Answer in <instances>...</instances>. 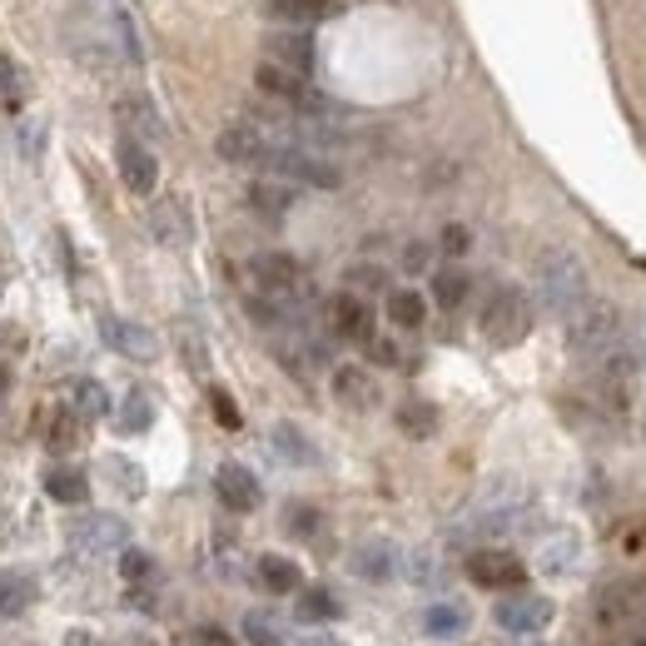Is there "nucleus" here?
Wrapping results in <instances>:
<instances>
[{
	"label": "nucleus",
	"instance_id": "39448f33",
	"mask_svg": "<svg viewBox=\"0 0 646 646\" xmlns=\"http://www.w3.org/2000/svg\"><path fill=\"white\" fill-rule=\"evenodd\" d=\"M592 383H596V398L612 413H626L632 407V383H636V358L622 343L606 348L602 358H592Z\"/></svg>",
	"mask_w": 646,
	"mask_h": 646
},
{
	"label": "nucleus",
	"instance_id": "e433bc0d",
	"mask_svg": "<svg viewBox=\"0 0 646 646\" xmlns=\"http://www.w3.org/2000/svg\"><path fill=\"white\" fill-rule=\"evenodd\" d=\"M119 566H125V576H129V582H149V576H155V562H149L145 552H135V547H125Z\"/></svg>",
	"mask_w": 646,
	"mask_h": 646
},
{
	"label": "nucleus",
	"instance_id": "473e14b6",
	"mask_svg": "<svg viewBox=\"0 0 646 646\" xmlns=\"http://www.w3.org/2000/svg\"><path fill=\"white\" fill-rule=\"evenodd\" d=\"M85 417H75V413H60L55 423H50V447L55 453H70V447H80V437H85Z\"/></svg>",
	"mask_w": 646,
	"mask_h": 646
},
{
	"label": "nucleus",
	"instance_id": "b1692460",
	"mask_svg": "<svg viewBox=\"0 0 646 646\" xmlns=\"http://www.w3.org/2000/svg\"><path fill=\"white\" fill-rule=\"evenodd\" d=\"M298 622H338L343 616V606H338V596L333 592H324V586H298Z\"/></svg>",
	"mask_w": 646,
	"mask_h": 646
},
{
	"label": "nucleus",
	"instance_id": "a878e982",
	"mask_svg": "<svg viewBox=\"0 0 646 646\" xmlns=\"http://www.w3.org/2000/svg\"><path fill=\"white\" fill-rule=\"evenodd\" d=\"M258 582L268 586V592H298L304 586V572H298V562H288V557H258Z\"/></svg>",
	"mask_w": 646,
	"mask_h": 646
},
{
	"label": "nucleus",
	"instance_id": "79ce46f5",
	"mask_svg": "<svg viewBox=\"0 0 646 646\" xmlns=\"http://www.w3.org/2000/svg\"><path fill=\"white\" fill-rule=\"evenodd\" d=\"M368 353H373L378 363H398V358H403V353H398L393 338H368Z\"/></svg>",
	"mask_w": 646,
	"mask_h": 646
},
{
	"label": "nucleus",
	"instance_id": "a19ab883",
	"mask_svg": "<svg viewBox=\"0 0 646 646\" xmlns=\"http://www.w3.org/2000/svg\"><path fill=\"white\" fill-rule=\"evenodd\" d=\"M348 284H358V288H383V268H373V264H358L353 274H348Z\"/></svg>",
	"mask_w": 646,
	"mask_h": 646
},
{
	"label": "nucleus",
	"instance_id": "4c0bfd02",
	"mask_svg": "<svg viewBox=\"0 0 646 646\" xmlns=\"http://www.w3.org/2000/svg\"><path fill=\"white\" fill-rule=\"evenodd\" d=\"M179 343H184L189 368H194V373H204V368H209V353H204V343H199V333H194V328H179Z\"/></svg>",
	"mask_w": 646,
	"mask_h": 646
},
{
	"label": "nucleus",
	"instance_id": "c756f323",
	"mask_svg": "<svg viewBox=\"0 0 646 646\" xmlns=\"http://www.w3.org/2000/svg\"><path fill=\"white\" fill-rule=\"evenodd\" d=\"M149 423H155V398L135 388V393L125 398V407H119V433H145Z\"/></svg>",
	"mask_w": 646,
	"mask_h": 646
},
{
	"label": "nucleus",
	"instance_id": "7c9ffc66",
	"mask_svg": "<svg viewBox=\"0 0 646 646\" xmlns=\"http://www.w3.org/2000/svg\"><path fill=\"white\" fill-rule=\"evenodd\" d=\"M433 298H437V308H463V298H467V274L463 268H437L433 274Z\"/></svg>",
	"mask_w": 646,
	"mask_h": 646
},
{
	"label": "nucleus",
	"instance_id": "4468645a",
	"mask_svg": "<svg viewBox=\"0 0 646 646\" xmlns=\"http://www.w3.org/2000/svg\"><path fill=\"white\" fill-rule=\"evenodd\" d=\"M145 224H149V234H155L165 248H184L189 239H194L189 209L179 204V199H155V204H149V214H145Z\"/></svg>",
	"mask_w": 646,
	"mask_h": 646
},
{
	"label": "nucleus",
	"instance_id": "c85d7f7f",
	"mask_svg": "<svg viewBox=\"0 0 646 646\" xmlns=\"http://www.w3.org/2000/svg\"><path fill=\"white\" fill-rule=\"evenodd\" d=\"M388 318H393L398 328H417L427 318L423 294H413V288H393V294H388Z\"/></svg>",
	"mask_w": 646,
	"mask_h": 646
},
{
	"label": "nucleus",
	"instance_id": "20e7f679",
	"mask_svg": "<svg viewBox=\"0 0 646 646\" xmlns=\"http://www.w3.org/2000/svg\"><path fill=\"white\" fill-rule=\"evenodd\" d=\"M268 174L278 179H294V184H308V189H338L343 184V174H338V165H328L324 155H314V149L304 145H274L264 159Z\"/></svg>",
	"mask_w": 646,
	"mask_h": 646
},
{
	"label": "nucleus",
	"instance_id": "a18cd8bd",
	"mask_svg": "<svg viewBox=\"0 0 646 646\" xmlns=\"http://www.w3.org/2000/svg\"><path fill=\"white\" fill-rule=\"evenodd\" d=\"M298 646H338L333 636H324V632H314V636H298Z\"/></svg>",
	"mask_w": 646,
	"mask_h": 646
},
{
	"label": "nucleus",
	"instance_id": "72a5a7b5",
	"mask_svg": "<svg viewBox=\"0 0 646 646\" xmlns=\"http://www.w3.org/2000/svg\"><path fill=\"white\" fill-rule=\"evenodd\" d=\"M244 636H248V646H284V636H278V626H274V616L268 612H248L244 616Z\"/></svg>",
	"mask_w": 646,
	"mask_h": 646
},
{
	"label": "nucleus",
	"instance_id": "393cba45",
	"mask_svg": "<svg viewBox=\"0 0 646 646\" xmlns=\"http://www.w3.org/2000/svg\"><path fill=\"white\" fill-rule=\"evenodd\" d=\"M70 413L85 417V423L105 417V413H109V393H105V383H95V378H80V383L70 388Z\"/></svg>",
	"mask_w": 646,
	"mask_h": 646
},
{
	"label": "nucleus",
	"instance_id": "f8f14e48",
	"mask_svg": "<svg viewBox=\"0 0 646 646\" xmlns=\"http://www.w3.org/2000/svg\"><path fill=\"white\" fill-rule=\"evenodd\" d=\"M115 125L125 129V139H139V145L165 139V119H159V109L149 105L145 95H119L115 99Z\"/></svg>",
	"mask_w": 646,
	"mask_h": 646
},
{
	"label": "nucleus",
	"instance_id": "f257e3e1",
	"mask_svg": "<svg viewBox=\"0 0 646 646\" xmlns=\"http://www.w3.org/2000/svg\"><path fill=\"white\" fill-rule=\"evenodd\" d=\"M566 343H572L576 358H602L606 348H616L622 343V314H616V304L586 294L566 314Z\"/></svg>",
	"mask_w": 646,
	"mask_h": 646
},
{
	"label": "nucleus",
	"instance_id": "9d476101",
	"mask_svg": "<svg viewBox=\"0 0 646 646\" xmlns=\"http://www.w3.org/2000/svg\"><path fill=\"white\" fill-rule=\"evenodd\" d=\"M70 542H75L80 552H115V547L129 542V527L109 512H85L70 522Z\"/></svg>",
	"mask_w": 646,
	"mask_h": 646
},
{
	"label": "nucleus",
	"instance_id": "9b49d317",
	"mask_svg": "<svg viewBox=\"0 0 646 646\" xmlns=\"http://www.w3.org/2000/svg\"><path fill=\"white\" fill-rule=\"evenodd\" d=\"M99 338H105L115 353L139 358V363H149V358L159 353L155 333H149L145 324H129V318H119V314H99Z\"/></svg>",
	"mask_w": 646,
	"mask_h": 646
},
{
	"label": "nucleus",
	"instance_id": "0eeeda50",
	"mask_svg": "<svg viewBox=\"0 0 646 646\" xmlns=\"http://www.w3.org/2000/svg\"><path fill=\"white\" fill-rule=\"evenodd\" d=\"M467 576L477 586H493V592H507V586H522L527 582V562L517 552H502V547H477L467 557Z\"/></svg>",
	"mask_w": 646,
	"mask_h": 646
},
{
	"label": "nucleus",
	"instance_id": "de8ad7c7",
	"mask_svg": "<svg viewBox=\"0 0 646 646\" xmlns=\"http://www.w3.org/2000/svg\"><path fill=\"white\" fill-rule=\"evenodd\" d=\"M6 383H10V373H6V368H0V393H6Z\"/></svg>",
	"mask_w": 646,
	"mask_h": 646
},
{
	"label": "nucleus",
	"instance_id": "f03ea898",
	"mask_svg": "<svg viewBox=\"0 0 646 646\" xmlns=\"http://www.w3.org/2000/svg\"><path fill=\"white\" fill-rule=\"evenodd\" d=\"M537 294H542V304L552 308V314L566 318L586 298V268H582V258L566 254V248H547V254L537 258Z\"/></svg>",
	"mask_w": 646,
	"mask_h": 646
},
{
	"label": "nucleus",
	"instance_id": "dca6fc26",
	"mask_svg": "<svg viewBox=\"0 0 646 646\" xmlns=\"http://www.w3.org/2000/svg\"><path fill=\"white\" fill-rule=\"evenodd\" d=\"M328 328H333L338 338L368 343V338H373V308H368L358 294H338L333 304H328Z\"/></svg>",
	"mask_w": 646,
	"mask_h": 646
},
{
	"label": "nucleus",
	"instance_id": "c03bdc74",
	"mask_svg": "<svg viewBox=\"0 0 646 646\" xmlns=\"http://www.w3.org/2000/svg\"><path fill=\"white\" fill-rule=\"evenodd\" d=\"M194 646H234V636H224V632H219V626H204Z\"/></svg>",
	"mask_w": 646,
	"mask_h": 646
},
{
	"label": "nucleus",
	"instance_id": "6ab92c4d",
	"mask_svg": "<svg viewBox=\"0 0 646 646\" xmlns=\"http://www.w3.org/2000/svg\"><path fill=\"white\" fill-rule=\"evenodd\" d=\"M353 572L363 576V582H393L398 576V547L393 542H363V547H353Z\"/></svg>",
	"mask_w": 646,
	"mask_h": 646
},
{
	"label": "nucleus",
	"instance_id": "58836bf2",
	"mask_svg": "<svg viewBox=\"0 0 646 646\" xmlns=\"http://www.w3.org/2000/svg\"><path fill=\"white\" fill-rule=\"evenodd\" d=\"M467 244H473V234H467L463 224H447V229H443V254L463 258V254H467Z\"/></svg>",
	"mask_w": 646,
	"mask_h": 646
},
{
	"label": "nucleus",
	"instance_id": "37998d69",
	"mask_svg": "<svg viewBox=\"0 0 646 646\" xmlns=\"http://www.w3.org/2000/svg\"><path fill=\"white\" fill-rule=\"evenodd\" d=\"M403 264H407V274H423V268H427V244H407Z\"/></svg>",
	"mask_w": 646,
	"mask_h": 646
},
{
	"label": "nucleus",
	"instance_id": "5701e85b",
	"mask_svg": "<svg viewBox=\"0 0 646 646\" xmlns=\"http://www.w3.org/2000/svg\"><path fill=\"white\" fill-rule=\"evenodd\" d=\"M45 493L55 497V502H65V507H80L89 497V477L80 473V467H50V473H45Z\"/></svg>",
	"mask_w": 646,
	"mask_h": 646
},
{
	"label": "nucleus",
	"instance_id": "ddd939ff",
	"mask_svg": "<svg viewBox=\"0 0 646 646\" xmlns=\"http://www.w3.org/2000/svg\"><path fill=\"white\" fill-rule=\"evenodd\" d=\"M214 493H219V502L229 507V512H254L258 507V477L248 473L244 463H219V473H214Z\"/></svg>",
	"mask_w": 646,
	"mask_h": 646
},
{
	"label": "nucleus",
	"instance_id": "7ed1b4c3",
	"mask_svg": "<svg viewBox=\"0 0 646 646\" xmlns=\"http://www.w3.org/2000/svg\"><path fill=\"white\" fill-rule=\"evenodd\" d=\"M532 328V304H527L522 288H493L483 304V338L493 348H512L527 338Z\"/></svg>",
	"mask_w": 646,
	"mask_h": 646
},
{
	"label": "nucleus",
	"instance_id": "c9c22d12",
	"mask_svg": "<svg viewBox=\"0 0 646 646\" xmlns=\"http://www.w3.org/2000/svg\"><path fill=\"white\" fill-rule=\"evenodd\" d=\"M0 105L6 109H20V70L0 55Z\"/></svg>",
	"mask_w": 646,
	"mask_h": 646
},
{
	"label": "nucleus",
	"instance_id": "cd10ccee",
	"mask_svg": "<svg viewBox=\"0 0 646 646\" xmlns=\"http://www.w3.org/2000/svg\"><path fill=\"white\" fill-rule=\"evenodd\" d=\"M423 626H427L433 636H463V632H467V612H463L457 602H433V606L423 612Z\"/></svg>",
	"mask_w": 646,
	"mask_h": 646
},
{
	"label": "nucleus",
	"instance_id": "2eb2a0df",
	"mask_svg": "<svg viewBox=\"0 0 646 646\" xmlns=\"http://www.w3.org/2000/svg\"><path fill=\"white\" fill-rule=\"evenodd\" d=\"M115 165H119L125 189H135V194H149V189L159 184V165H155V155H149V145H139V139H119Z\"/></svg>",
	"mask_w": 646,
	"mask_h": 646
},
{
	"label": "nucleus",
	"instance_id": "2f4dec72",
	"mask_svg": "<svg viewBox=\"0 0 646 646\" xmlns=\"http://www.w3.org/2000/svg\"><path fill=\"white\" fill-rule=\"evenodd\" d=\"M398 427H403L407 437H433L437 407L433 403H403V407H398Z\"/></svg>",
	"mask_w": 646,
	"mask_h": 646
},
{
	"label": "nucleus",
	"instance_id": "423d86ee",
	"mask_svg": "<svg viewBox=\"0 0 646 646\" xmlns=\"http://www.w3.org/2000/svg\"><path fill=\"white\" fill-rule=\"evenodd\" d=\"M248 274H254L258 294L274 298V304H298L308 288V278H304L294 254H258L254 264H248Z\"/></svg>",
	"mask_w": 646,
	"mask_h": 646
},
{
	"label": "nucleus",
	"instance_id": "412c9836",
	"mask_svg": "<svg viewBox=\"0 0 646 646\" xmlns=\"http://www.w3.org/2000/svg\"><path fill=\"white\" fill-rule=\"evenodd\" d=\"M248 209L264 219H284L288 209H294V189H288V179H254L248 184Z\"/></svg>",
	"mask_w": 646,
	"mask_h": 646
},
{
	"label": "nucleus",
	"instance_id": "4be33fe9",
	"mask_svg": "<svg viewBox=\"0 0 646 646\" xmlns=\"http://www.w3.org/2000/svg\"><path fill=\"white\" fill-rule=\"evenodd\" d=\"M35 576L30 572H15V566H6L0 572V616H20L35 606Z\"/></svg>",
	"mask_w": 646,
	"mask_h": 646
},
{
	"label": "nucleus",
	"instance_id": "a211bd4d",
	"mask_svg": "<svg viewBox=\"0 0 646 646\" xmlns=\"http://www.w3.org/2000/svg\"><path fill=\"white\" fill-rule=\"evenodd\" d=\"M343 0H268L264 15L278 20V25H318V20L338 15Z\"/></svg>",
	"mask_w": 646,
	"mask_h": 646
},
{
	"label": "nucleus",
	"instance_id": "49530a36",
	"mask_svg": "<svg viewBox=\"0 0 646 646\" xmlns=\"http://www.w3.org/2000/svg\"><path fill=\"white\" fill-rule=\"evenodd\" d=\"M70 646H99V642H89L85 632H75V636H70Z\"/></svg>",
	"mask_w": 646,
	"mask_h": 646
},
{
	"label": "nucleus",
	"instance_id": "1a4fd4ad",
	"mask_svg": "<svg viewBox=\"0 0 646 646\" xmlns=\"http://www.w3.org/2000/svg\"><path fill=\"white\" fill-rule=\"evenodd\" d=\"M284 145V139H268L258 125H229L224 135H219V159H229V165H248V169H264L268 149Z\"/></svg>",
	"mask_w": 646,
	"mask_h": 646
},
{
	"label": "nucleus",
	"instance_id": "f3484780",
	"mask_svg": "<svg viewBox=\"0 0 646 646\" xmlns=\"http://www.w3.org/2000/svg\"><path fill=\"white\" fill-rule=\"evenodd\" d=\"M268 60L294 70V75H308V70H314V35H304V30H278V35H268Z\"/></svg>",
	"mask_w": 646,
	"mask_h": 646
},
{
	"label": "nucleus",
	"instance_id": "6e6552de",
	"mask_svg": "<svg viewBox=\"0 0 646 646\" xmlns=\"http://www.w3.org/2000/svg\"><path fill=\"white\" fill-rule=\"evenodd\" d=\"M552 616H557V606L537 592L497 596V606H493V622L502 632H542V626H552Z\"/></svg>",
	"mask_w": 646,
	"mask_h": 646
},
{
	"label": "nucleus",
	"instance_id": "bb28decb",
	"mask_svg": "<svg viewBox=\"0 0 646 646\" xmlns=\"http://www.w3.org/2000/svg\"><path fill=\"white\" fill-rule=\"evenodd\" d=\"M268 443L278 447V457H284V463H294V467H308L314 463V443H308L304 433H298L294 423H274V433H268Z\"/></svg>",
	"mask_w": 646,
	"mask_h": 646
},
{
	"label": "nucleus",
	"instance_id": "f704fd0d",
	"mask_svg": "<svg viewBox=\"0 0 646 646\" xmlns=\"http://www.w3.org/2000/svg\"><path fill=\"white\" fill-rule=\"evenodd\" d=\"M209 407H214L219 427H239V423H244V417H239V403L224 393V388H209Z\"/></svg>",
	"mask_w": 646,
	"mask_h": 646
},
{
	"label": "nucleus",
	"instance_id": "aec40b11",
	"mask_svg": "<svg viewBox=\"0 0 646 646\" xmlns=\"http://www.w3.org/2000/svg\"><path fill=\"white\" fill-rule=\"evenodd\" d=\"M333 398L343 407H358V413H368V407L378 403V383L363 373V368L343 363V368H333Z\"/></svg>",
	"mask_w": 646,
	"mask_h": 646
},
{
	"label": "nucleus",
	"instance_id": "ea45409f",
	"mask_svg": "<svg viewBox=\"0 0 646 646\" xmlns=\"http://www.w3.org/2000/svg\"><path fill=\"white\" fill-rule=\"evenodd\" d=\"M288 527H294V532H314L318 512H314V507H304V502H294V507H288Z\"/></svg>",
	"mask_w": 646,
	"mask_h": 646
}]
</instances>
